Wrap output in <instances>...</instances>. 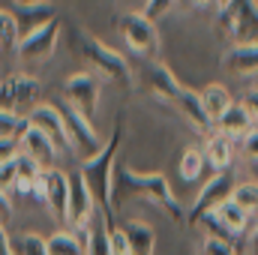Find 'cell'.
Returning <instances> with one entry per match:
<instances>
[{"instance_id":"obj_1","label":"cell","mask_w":258,"mask_h":255,"mask_svg":"<svg viewBox=\"0 0 258 255\" xmlns=\"http://www.w3.org/2000/svg\"><path fill=\"white\" fill-rule=\"evenodd\" d=\"M135 198L159 207L171 222H183L186 219L177 195H174L168 177L162 171H135V168H126V165H117L114 168V189H111L114 210L123 207L126 201H135Z\"/></svg>"},{"instance_id":"obj_31","label":"cell","mask_w":258,"mask_h":255,"mask_svg":"<svg viewBox=\"0 0 258 255\" xmlns=\"http://www.w3.org/2000/svg\"><path fill=\"white\" fill-rule=\"evenodd\" d=\"M174 3L177 0H144V6H141V15L147 18V21H159V18H165L171 9H174Z\"/></svg>"},{"instance_id":"obj_35","label":"cell","mask_w":258,"mask_h":255,"mask_svg":"<svg viewBox=\"0 0 258 255\" xmlns=\"http://www.w3.org/2000/svg\"><path fill=\"white\" fill-rule=\"evenodd\" d=\"M240 147H243V156L249 159V162H258V126L246 135V138H240Z\"/></svg>"},{"instance_id":"obj_6","label":"cell","mask_w":258,"mask_h":255,"mask_svg":"<svg viewBox=\"0 0 258 255\" xmlns=\"http://www.w3.org/2000/svg\"><path fill=\"white\" fill-rule=\"evenodd\" d=\"M39 96H42V81L33 75L12 72L0 81V108L15 111L21 117H27V111L39 105Z\"/></svg>"},{"instance_id":"obj_29","label":"cell","mask_w":258,"mask_h":255,"mask_svg":"<svg viewBox=\"0 0 258 255\" xmlns=\"http://www.w3.org/2000/svg\"><path fill=\"white\" fill-rule=\"evenodd\" d=\"M45 243H48V255H84L72 231H54L51 237H45Z\"/></svg>"},{"instance_id":"obj_5","label":"cell","mask_w":258,"mask_h":255,"mask_svg":"<svg viewBox=\"0 0 258 255\" xmlns=\"http://www.w3.org/2000/svg\"><path fill=\"white\" fill-rule=\"evenodd\" d=\"M99 99H102V81L93 72H72L63 81V102L78 111L84 120L93 123L96 111H99Z\"/></svg>"},{"instance_id":"obj_24","label":"cell","mask_w":258,"mask_h":255,"mask_svg":"<svg viewBox=\"0 0 258 255\" xmlns=\"http://www.w3.org/2000/svg\"><path fill=\"white\" fill-rule=\"evenodd\" d=\"M231 201L249 216V225L255 228L258 225V183L255 180H240L234 192H231Z\"/></svg>"},{"instance_id":"obj_22","label":"cell","mask_w":258,"mask_h":255,"mask_svg":"<svg viewBox=\"0 0 258 255\" xmlns=\"http://www.w3.org/2000/svg\"><path fill=\"white\" fill-rule=\"evenodd\" d=\"M207 216H213V219H216V222H219L231 237H234V240H240V237L246 234V228H252V225H249V216H246V213L231 201V198H228V201H222V204H219L216 210H210Z\"/></svg>"},{"instance_id":"obj_18","label":"cell","mask_w":258,"mask_h":255,"mask_svg":"<svg viewBox=\"0 0 258 255\" xmlns=\"http://www.w3.org/2000/svg\"><path fill=\"white\" fill-rule=\"evenodd\" d=\"M12 15H15V21H18L21 36L30 33V30H39V27H45V24H51V21H57V9H54L51 3H45V0H39V3H33V6H15Z\"/></svg>"},{"instance_id":"obj_28","label":"cell","mask_w":258,"mask_h":255,"mask_svg":"<svg viewBox=\"0 0 258 255\" xmlns=\"http://www.w3.org/2000/svg\"><path fill=\"white\" fill-rule=\"evenodd\" d=\"M18 39H21V30H18L15 15L9 9H0V51H15Z\"/></svg>"},{"instance_id":"obj_36","label":"cell","mask_w":258,"mask_h":255,"mask_svg":"<svg viewBox=\"0 0 258 255\" xmlns=\"http://www.w3.org/2000/svg\"><path fill=\"white\" fill-rule=\"evenodd\" d=\"M30 195H33V201L45 204V174H42L39 180H33V186H30Z\"/></svg>"},{"instance_id":"obj_25","label":"cell","mask_w":258,"mask_h":255,"mask_svg":"<svg viewBox=\"0 0 258 255\" xmlns=\"http://www.w3.org/2000/svg\"><path fill=\"white\" fill-rule=\"evenodd\" d=\"M84 255H114L111 249V225L102 213L93 216V225H90V246Z\"/></svg>"},{"instance_id":"obj_10","label":"cell","mask_w":258,"mask_h":255,"mask_svg":"<svg viewBox=\"0 0 258 255\" xmlns=\"http://www.w3.org/2000/svg\"><path fill=\"white\" fill-rule=\"evenodd\" d=\"M57 36H60V21H51L39 30H30L18 39V48L15 54L24 60V63H39V60H48L57 48Z\"/></svg>"},{"instance_id":"obj_23","label":"cell","mask_w":258,"mask_h":255,"mask_svg":"<svg viewBox=\"0 0 258 255\" xmlns=\"http://www.w3.org/2000/svg\"><path fill=\"white\" fill-rule=\"evenodd\" d=\"M198 96H201L204 114H207L213 123H216V120H219V117H222V114H225L231 105H234V102H231V93H228V87H225V84H219V81L207 84V87H204Z\"/></svg>"},{"instance_id":"obj_32","label":"cell","mask_w":258,"mask_h":255,"mask_svg":"<svg viewBox=\"0 0 258 255\" xmlns=\"http://www.w3.org/2000/svg\"><path fill=\"white\" fill-rule=\"evenodd\" d=\"M18 186V168H15V159L12 162H0V192H9Z\"/></svg>"},{"instance_id":"obj_42","label":"cell","mask_w":258,"mask_h":255,"mask_svg":"<svg viewBox=\"0 0 258 255\" xmlns=\"http://www.w3.org/2000/svg\"><path fill=\"white\" fill-rule=\"evenodd\" d=\"M33 3H39V0H15V6H33Z\"/></svg>"},{"instance_id":"obj_7","label":"cell","mask_w":258,"mask_h":255,"mask_svg":"<svg viewBox=\"0 0 258 255\" xmlns=\"http://www.w3.org/2000/svg\"><path fill=\"white\" fill-rule=\"evenodd\" d=\"M117 33L135 54H141V57H156L159 54V30L141 12H123L117 18Z\"/></svg>"},{"instance_id":"obj_37","label":"cell","mask_w":258,"mask_h":255,"mask_svg":"<svg viewBox=\"0 0 258 255\" xmlns=\"http://www.w3.org/2000/svg\"><path fill=\"white\" fill-rule=\"evenodd\" d=\"M243 105L252 111V117L258 120V87H252V90H246V96H243Z\"/></svg>"},{"instance_id":"obj_33","label":"cell","mask_w":258,"mask_h":255,"mask_svg":"<svg viewBox=\"0 0 258 255\" xmlns=\"http://www.w3.org/2000/svg\"><path fill=\"white\" fill-rule=\"evenodd\" d=\"M201 255H237V252H234V243H228V240H219V237H204Z\"/></svg>"},{"instance_id":"obj_26","label":"cell","mask_w":258,"mask_h":255,"mask_svg":"<svg viewBox=\"0 0 258 255\" xmlns=\"http://www.w3.org/2000/svg\"><path fill=\"white\" fill-rule=\"evenodd\" d=\"M204 165H207L204 150H198V147H186L183 156H180V162H177V171H180V177H183L186 183H195V180H201Z\"/></svg>"},{"instance_id":"obj_3","label":"cell","mask_w":258,"mask_h":255,"mask_svg":"<svg viewBox=\"0 0 258 255\" xmlns=\"http://www.w3.org/2000/svg\"><path fill=\"white\" fill-rule=\"evenodd\" d=\"M72 51L84 60L87 66L96 69V75H102L105 81L117 84V87H129L132 84V72L123 54H117L114 48H108L102 39H96L87 30H72Z\"/></svg>"},{"instance_id":"obj_20","label":"cell","mask_w":258,"mask_h":255,"mask_svg":"<svg viewBox=\"0 0 258 255\" xmlns=\"http://www.w3.org/2000/svg\"><path fill=\"white\" fill-rule=\"evenodd\" d=\"M144 78H147V87L153 90V96H159V99H165V102H174V96H177V90H180V81L171 75V69L165 63H147L144 69Z\"/></svg>"},{"instance_id":"obj_9","label":"cell","mask_w":258,"mask_h":255,"mask_svg":"<svg viewBox=\"0 0 258 255\" xmlns=\"http://www.w3.org/2000/svg\"><path fill=\"white\" fill-rule=\"evenodd\" d=\"M57 111H60V117H63V126H66V135H69V141H72V150H75V156H81V159H90L93 153H99L102 150V138H99V132L96 126L90 123V120H84L78 111H72L66 102H57Z\"/></svg>"},{"instance_id":"obj_39","label":"cell","mask_w":258,"mask_h":255,"mask_svg":"<svg viewBox=\"0 0 258 255\" xmlns=\"http://www.w3.org/2000/svg\"><path fill=\"white\" fill-rule=\"evenodd\" d=\"M9 213H12V201H9V195H6V192H0V222H6V219H9Z\"/></svg>"},{"instance_id":"obj_2","label":"cell","mask_w":258,"mask_h":255,"mask_svg":"<svg viewBox=\"0 0 258 255\" xmlns=\"http://www.w3.org/2000/svg\"><path fill=\"white\" fill-rule=\"evenodd\" d=\"M120 138H123V120L114 123V132L108 135V141L102 144L99 153H93L90 159H81V168H75V171L81 174V180L87 183V189H90V195H93L96 207H102V216L108 219V225H114L111 189H114V168H117Z\"/></svg>"},{"instance_id":"obj_19","label":"cell","mask_w":258,"mask_h":255,"mask_svg":"<svg viewBox=\"0 0 258 255\" xmlns=\"http://www.w3.org/2000/svg\"><path fill=\"white\" fill-rule=\"evenodd\" d=\"M123 237H126V249L129 255H153V246H156V234L153 228L144 222V219H126L120 225Z\"/></svg>"},{"instance_id":"obj_38","label":"cell","mask_w":258,"mask_h":255,"mask_svg":"<svg viewBox=\"0 0 258 255\" xmlns=\"http://www.w3.org/2000/svg\"><path fill=\"white\" fill-rule=\"evenodd\" d=\"M0 255H15L12 252V237H9V231H6L3 222H0Z\"/></svg>"},{"instance_id":"obj_17","label":"cell","mask_w":258,"mask_h":255,"mask_svg":"<svg viewBox=\"0 0 258 255\" xmlns=\"http://www.w3.org/2000/svg\"><path fill=\"white\" fill-rule=\"evenodd\" d=\"M222 66L231 69L240 78H252L258 75V42H246V45H231L222 54Z\"/></svg>"},{"instance_id":"obj_13","label":"cell","mask_w":258,"mask_h":255,"mask_svg":"<svg viewBox=\"0 0 258 255\" xmlns=\"http://www.w3.org/2000/svg\"><path fill=\"white\" fill-rule=\"evenodd\" d=\"M21 153H27L33 162H39L45 171H51V168H57V147H54V141L45 135V132H39L36 126H30L27 123V129L21 132Z\"/></svg>"},{"instance_id":"obj_41","label":"cell","mask_w":258,"mask_h":255,"mask_svg":"<svg viewBox=\"0 0 258 255\" xmlns=\"http://www.w3.org/2000/svg\"><path fill=\"white\" fill-rule=\"evenodd\" d=\"M249 246H252V255H258V225L252 228V237H249Z\"/></svg>"},{"instance_id":"obj_40","label":"cell","mask_w":258,"mask_h":255,"mask_svg":"<svg viewBox=\"0 0 258 255\" xmlns=\"http://www.w3.org/2000/svg\"><path fill=\"white\" fill-rule=\"evenodd\" d=\"M192 3L198 9H219L222 6V0H192Z\"/></svg>"},{"instance_id":"obj_8","label":"cell","mask_w":258,"mask_h":255,"mask_svg":"<svg viewBox=\"0 0 258 255\" xmlns=\"http://www.w3.org/2000/svg\"><path fill=\"white\" fill-rule=\"evenodd\" d=\"M234 186H237V180H234V174H231V171H222V174L207 177V180H204V186H201V192L195 195L189 213H186V222H189V225H198L210 210H216L222 201H228V198H231Z\"/></svg>"},{"instance_id":"obj_34","label":"cell","mask_w":258,"mask_h":255,"mask_svg":"<svg viewBox=\"0 0 258 255\" xmlns=\"http://www.w3.org/2000/svg\"><path fill=\"white\" fill-rule=\"evenodd\" d=\"M21 153V141L18 138H0V162H12Z\"/></svg>"},{"instance_id":"obj_12","label":"cell","mask_w":258,"mask_h":255,"mask_svg":"<svg viewBox=\"0 0 258 255\" xmlns=\"http://www.w3.org/2000/svg\"><path fill=\"white\" fill-rule=\"evenodd\" d=\"M27 123L36 126L39 132H45V135L54 141L57 153H75V150H72V141H69V135H66L63 117H60L57 105H51V102H39L36 108L27 111Z\"/></svg>"},{"instance_id":"obj_11","label":"cell","mask_w":258,"mask_h":255,"mask_svg":"<svg viewBox=\"0 0 258 255\" xmlns=\"http://www.w3.org/2000/svg\"><path fill=\"white\" fill-rule=\"evenodd\" d=\"M96 216V201L87 189V183L81 180L78 171H69V207H66V225H72V231L87 228Z\"/></svg>"},{"instance_id":"obj_14","label":"cell","mask_w":258,"mask_h":255,"mask_svg":"<svg viewBox=\"0 0 258 255\" xmlns=\"http://www.w3.org/2000/svg\"><path fill=\"white\" fill-rule=\"evenodd\" d=\"M213 126H216L219 135H225L228 141H234V138L240 141V138H246V135L258 126V120L252 117V111H249L243 102H234V105H231V108H228L216 123H213Z\"/></svg>"},{"instance_id":"obj_21","label":"cell","mask_w":258,"mask_h":255,"mask_svg":"<svg viewBox=\"0 0 258 255\" xmlns=\"http://www.w3.org/2000/svg\"><path fill=\"white\" fill-rule=\"evenodd\" d=\"M204 159H207V165H210L216 174L231 171V162H234V144H231L225 135L210 132V135H207V144H204Z\"/></svg>"},{"instance_id":"obj_16","label":"cell","mask_w":258,"mask_h":255,"mask_svg":"<svg viewBox=\"0 0 258 255\" xmlns=\"http://www.w3.org/2000/svg\"><path fill=\"white\" fill-rule=\"evenodd\" d=\"M189 123H192V129H198V132H204V135H210L213 132V120L204 114V105H201V96L195 93V90H189V87H183L180 84V90H177V96H174V102H171Z\"/></svg>"},{"instance_id":"obj_27","label":"cell","mask_w":258,"mask_h":255,"mask_svg":"<svg viewBox=\"0 0 258 255\" xmlns=\"http://www.w3.org/2000/svg\"><path fill=\"white\" fill-rule=\"evenodd\" d=\"M12 252L15 255H48V243L36 231H21L12 237Z\"/></svg>"},{"instance_id":"obj_30","label":"cell","mask_w":258,"mask_h":255,"mask_svg":"<svg viewBox=\"0 0 258 255\" xmlns=\"http://www.w3.org/2000/svg\"><path fill=\"white\" fill-rule=\"evenodd\" d=\"M24 129H27V117L0 108V138H21Z\"/></svg>"},{"instance_id":"obj_4","label":"cell","mask_w":258,"mask_h":255,"mask_svg":"<svg viewBox=\"0 0 258 255\" xmlns=\"http://www.w3.org/2000/svg\"><path fill=\"white\" fill-rule=\"evenodd\" d=\"M219 30L234 45L258 42V0H222Z\"/></svg>"},{"instance_id":"obj_15","label":"cell","mask_w":258,"mask_h":255,"mask_svg":"<svg viewBox=\"0 0 258 255\" xmlns=\"http://www.w3.org/2000/svg\"><path fill=\"white\" fill-rule=\"evenodd\" d=\"M45 207L57 222H66V207H69V174L60 168L45 171Z\"/></svg>"}]
</instances>
